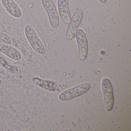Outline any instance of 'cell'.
Instances as JSON below:
<instances>
[{
	"label": "cell",
	"mask_w": 131,
	"mask_h": 131,
	"mask_svg": "<svg viewBox=\"0 0 131 131\" xmlns=\"http://www.w3.org/2000/svg\"><path fill=\"white\" fill-rule=\"evenodd\" d=\"M24 32L27 39L32 48L40 55L45 54L46 49L33 28L30 25H27L25 26Z\"/></svg>",
	"instance_id": "obj_1"
},
{
	"label": "cell",
	"mask_w": 131,
	"mask_h": 131,
	"mask_svg": "<svg viewBox=\"0 0 131 131\" xmlns=\"http://www.w3.org/2000/svg\"><path fill=\"white\" fill-rule=\"evenodd\" d=\"M57 5L61 19L64 23L69 24L71 20L69 0H58Z\"/></svg>",
	"instance_id": "obj_7"
},
{
	"label": "cell",
	"mask_w": 131,
	"mask_h": 131,
	"mask_svg": "<svg viewBox=\"0 0 131 131\" xmlns=\"http://www.w3.org/2000/svg\"><path fill=\"white\" fill-rule=\"evenodd\" d=\"M101 87L105 108L110 112L112 110L114 105L113 90L110 80L106 77L103 78L101 82Z\"/></svg>",
	"instance_id": "obj_3"
},
{
	"label": "cell",
	"mask_w": 131,
	"mask_h": 131,
	"mask_svg": "<svg viewBox=\"0 0 131 131\" xmlns=\"http://www.w3.org/2000/svg\"><path fill=\"white\" fill-rule=\"evenodd\" d=\"M12 39L9 36L0 32V43L10 45L12 44Z\"/></svg>",
	"instance_id": "obj_11"
},
{
	"label": "cell",
	"mask_w": 131,
	"mask_h": 131,
	"mask_svg": "<svg viewBox=\"0 0 131 131\" xmlns=\"http://www.w3.org/2000/svg\"><path fill=\"white\" fill-rule=\"evenodd\" d=\"M32 81L38 86L50 92L59 91V87L57 84L53 81L42 79L37 77H34Z\"/></svg>",
	"instance_id": "obj_10"
},
{
	"label": "cell",
	"mask_w": 131,
	"mask_h": 131,
	"mask_svg": "<svg viewBox=\"0 0 131 131\" xmlns=\"http://www.w3.org/2000/svg\"><path fill=\"white\" fill-rule=\"evenodd\" d=\"M98 1H99L100 3L103 4L105 3L106 2L107 0H98Z\"/></svg>",
	"instance_id": "obj_12"
},
{
	"label": "cell",
	"mask_w": 131,
	"mask_h": 131,
	"mask_svg": "<svg viewBox=\"0 0 131 131\" xmlns=\"http://www.w3.org/2000/svg\"><path fill=\"white\" fill-rule=\"evenodd\" d=\"M0 52L15 61H19L22 58L21 53L18 50L5 43H0Z\"/></svg>",
	"instance_id": "obj_9"
},
{
	"label": "cell",
	"mask_w": 131,
	"mask_h": 131,
	"mask_svg": "<svg viewBox=\"0 0 131 131\" xmlns=\"http://www.w3.org/2000/svg\"><path fill=\"white\" fill-rule=\"evenodd\" d=\"M2 84H3V81L1 80V79H0V88L1 87V86H2Z\"/></svg>",
	"instance_id": "obj_13"
},
{
	"label": "cell",
	"mask_w": 131,
	"mask_h": 131,
	"mask_svg": "<svg viewBox=\"0 0 131 131\" xmlns=\"http://www.w3.org/2000/svg\"><path fill=\"white\" fill-rule=\"evenodd\" d=\"M91 88L89 83L78 85L73 88L68 89L61 93L59 96L60 101H66L82 95L87 92Z\"/></svg>",
	"instance_id": "obj_2"
},
{
	"label": "cell",
	"mask_w": 131,
	"mask_h": 131,
	"mask_svg": "<svg viewBox=\"0 0 131 131\" xmlns=\"http://www.w3.org/2000/svg\"><path fill=\"white\" fill-rule=\"evenodd\" d=\"M76 39L78 45L79 57L82 61L87 57L88 52V41L84 31L81 29H77L76 32Z\"/></svg>",
	"instance_id": "obj_5"
},
{
	"label": "cell",
	"mask_w": 131,
	"mask_h": 131,
	"mask_svg": "<svg viewBox=\"0 0 131 131\" xmlns=\"http://www.w3.org/2000/svg\"><path fill=\"white\" fill-rule=\"evenodd\" d=\"M41 3L48 15L50 26L56 29L59 26V20L56 7L52 0H41Z\"/></svg>",
	"instance_id": "obj_4"
},
{
	"label": "cell",
	"mask_w": 131,
	"mask_h": 131,
	"mask_svg": "<svg viewBox=\"0 0 131 131\" xmlns=\"http://www.w3.org/2000/svg\"><path fill=\"white\" fill-rule=\"evenodd\" d=\"M3 6L8 13L16 18L23 16V12L14 0H1Z\"/></svg>",
	"instance_id": "obj_8"
},
{
	"label": "cell",
	"mask_w": 131,
	"mask_h": 131,
	"mask_svg": "<svg viewBox=\"0 0 131 131\" xmlns=\"http://www.w3.org/2000/svg\"><path fill=\"white\" fill-rule=\"evenodd\" d=\"M83 16V13L81 10L75 12L70 20L66 32V38L68 40H71L74 38L76 32L80 25Z\"/></svg>",
	"instance_id": "obj_6"
}]
</instances>
